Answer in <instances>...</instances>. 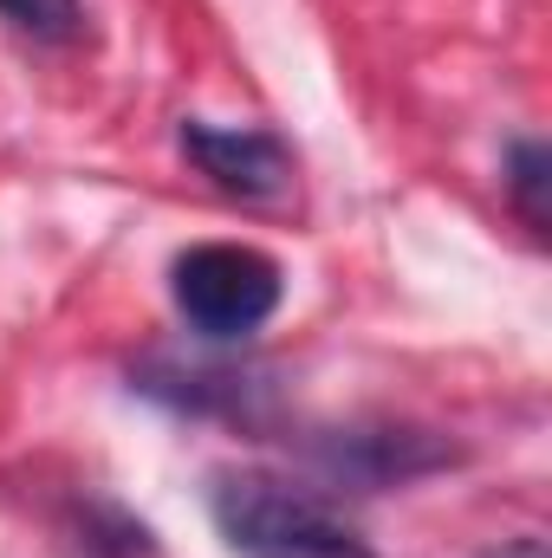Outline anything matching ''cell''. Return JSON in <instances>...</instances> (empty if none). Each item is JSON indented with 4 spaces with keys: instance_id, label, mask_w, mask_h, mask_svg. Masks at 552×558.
I'll return each instance as SVG.
<instances>
[{
    "instance_id": "cell-6",
    "label": "cell",
    "mask_w": 552,
    "mask_h": 558,
    "mask_svg": "<svg viewBox=\"0 0 552 558\" xmlns=\"http://www.w3.org/2000/svg\"><path fill=\"white\" fill-rule=\"evenodd\" d=\"M481 558H552V553H547V539L527 533V539H501V546H488Z\"/></svg>"
},
{
    "instance_id": "cell-4",
    "label": "cell",
    "mask_w": 552,
    "mask_h": 558,
    "mask_svg": "<svg viewBox=\"0 0 552 558\" xmlns=\"http://www.w3.org/2000/svg\"><path fill=\"white\" fill-rule=\"evenodd\" d=\"M547 189H552V149L540 137H520L507 149V195L527 215V228L547 241Z\"/></svg>"
},
{
    "instance_id": "cell-5",
    "label": "cell",
    "mask_w": 552,
    "mask_h": 558,
    "mask_svg": "<svg viewBox=\"0 0 552 558\" xmlns=\"http://www.w3.org/2000/svg\"><path fill=\"white\" fill-rule=\"evenodd\" d=\"M0 20L26 39H46V46H65L85 33V7L79 0H0Z\"/></svg>"
},
{
    "instance_id": "cell-2",
    "label": "cell",
    "mask_w": 552,
    "mask_h": 558,
    "mask_svg": "<svg viewBox=\"0 0 552 558\" xmlns=\"http://www.w3.org/2000/svg\"><path fill=\"white\" fill-rule=\"evenodd\" d=\"M279 260L241 241H202L176 254V312L202 338H248L279 312Z\"/></svg>"
},
{
    "instance_id": "cell-1",
    "label": "cell",
    "mask_w": 552,
    "mask_h": 558,
    "mask_svg": "<svg viewBox=\"0 0 552 558\" xmlns=\"http://www.w3.org/2000/svg\"><path fill=\"white\" fill-rule=\"evenodd\" d=\"M208 513L241 558H377L345 513H332L319 494H305L279 474H261V468L215 474Z\"/></svg>"
},
{
    "instance_id": "cell-3",
    "label": "cell",
    "mask_w": 552,
    "mask_h": 558,
    "mask_svg": "<svg viewBox=\"0 0 552 558\" xmlns=\"http://www.w3.org/2000/svg\"><path fill=\"white\" fill-rule=\"evenodd\" d=\"M176 143H182V156L215 189H228L241 202H274V195H286V182H292V149L274 131H221V124L189 118Z\"/></svg>"
}]
</instances>
